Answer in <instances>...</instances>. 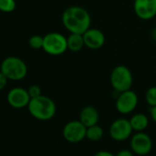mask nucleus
<instances>
[{"mask_svg":"<svg viewBox=\"0 0 156 156\" xmlns=\"http://www.w3.org/2000/svg\"><path fill=\"white\" fill-rule=\"evenodd\" d=\"M104 135V130L102 127L96 124L87 129V138L92 141H98L102 139Z\"/></svg>","mask_w":156,"mask_h":156,"instance_id":"obj_16","label":"nucleus"},{"mask_svg":"<svg viewBox=\"0 0 156 156\" xmlns=\"http://www.w3.org/2000/svg\"><path fill=\"white\" fill-rule=\"evenodd\" d=\"M27 90L29 92V95H30V98H37V97H39V96L41 95V89L37 85L30 86Z\"/></svg>","mask_w":156,"mask_h":156,"instance_id":"obj_20","label":"nucleus"},{"mask_svg":"<svg viewBox=\"0 0 156 156\" xmlns=\"http://www.w3.org/2000/svg\"><path fill=\"white\" fill-rule=\"evenodd\" d=\"M132 131L130 122L126 119H118L109 127V135L116 141L126 140L131 136Z\"/></svg>","mask_w":156,"mask_h":156,"instance_id":"obj_8","label":"nucleus"},{"mask_svg":"<svg viewBox=\"0 0 156 156\" xmlns=\"http://www.w3.org/2000/svg\"><path fill=\"white\" fill-rule=\"evenodd\" d=\"M29 45L34 50L42 49L43 47V37L40 35H33L29 40Z\"/></svg>","mask_w":156,"mask_h":156,"instance_id":"obj_19","label":"nucleus"},{"mask_svg":"<svg viewBox=\"0 0 156 156\" xmlns=\"http://www.w3.org/2000/svg\"><path fill=\"white\" fill-rule=\"evenodd\" d=\"M135 15L142 20H150L156 16V0H134Z\"/></svg>","mask_w":156,"mask_h":156,"instance_id":"obj_10","label":"nucleus"},{"mask_svg":"<svg viewBox=\"0 0 156 156\" xmlns=\"http://www.w3.org/2000/svg\"><path fill=\"white\" fill-rule=\"evenodd\" d=\"M145 100L150 107L156 106V87H151L147 90L145 94Z\"/></svg>","mask_w":156,"mask_h":156,"instance_id":"obj_18","label":"nucleus"},{"mask_svg":"<svg viewBox=\"0 0 156 156\" xmlns=\"http://www.w3.org/2000/svg\"><path fill=\"white\" fill-rule=\"evenodd\" d=\"M67 46H68V50L73 52L81 51L85 46L83 34L70 33V35L67 37Z\"/></svg>","mask_w":156,"mask_h":156,"instance_id":"obj_14","label":"nucleus"},{"mask_svg":"<svg viewBox=\"0 0 156 156\" xmlns=\"http://www.w3.org/2000/svg\"><path fill=\"white\" fill-rule=\"evenodd\" d=\"M98 119H99V114L95 107L87 106L84 108H82L79 115V120L87 128L98 124Z\"/></svg>","mask_w":156,"mask_h":156,"instance_id":"obj_13","label":"nucleus"},{"mask_svg":"<svg viewBox=\"0 0 156 156\" xmlns=\"http://www.w3.org/2000/svg\"><path fill=\"white\" fill-rule=\"evenodd\" d=\"M83 37L85 46L91 50H98L102 48L106 41V37L104 33L98 29L89 28L83 34Z\"/></svg>","mask_w":156,"mask_h":156,"instance_id":"obj_12","label":"nucleus"},{"mask_svg":"<svg viewBox=\"0 0 156 156\" xmlns=\"http://www.w3.org/2000/svg\"><path fill=\"white\" fill-rule=\"evenodd\" d=\"M152 148V140L151 137L143 132L138 131L130 139V149L133 153L143 156L148 154Z\"/></svg>","mask_w":156,"mask_h":156,"instance_id":"obj_9","label":"nucleus"},{"mask_svg":"<svg viewBox=\"0 0 156 156\" xmlns=\"http://www.w3.org/2000/svg\"><path fill=\"white\" fill-rule=\"evenodd\" d=\"M42 49L50 55H62L68 50L67 38L59 32H50L43 36Z\"/></svg>","mask_w":156,"mask_h":156,"instance_id":"obj_5","label":"nucleus"},{"mask_svg":"<svg viewBox=\"0 0 156 156\" xmlns=\"http://www.w3.org/2000/svg\"><path fill=\"white\" fill-rule=\"evenodd\" d=\"M138 96L131 89L119 93L116 99V109L123 115L131 113L138 105Z\"/></svg>","mask_w":156,"mask_h":156,"instance_id":"obj_7","label":"nucleus"},{"mask_svg":"<svg viewBox=\"0 0 156 156\" xmlns=\"http://www.w3.org/2000/svg\"><path fill=\"white\" fill-rule=\"evenodd\" d=\"M62 22L70 33L84 34L90 28L91 16L86 9L73 6L63 11Z\"/></svg>","mask_w":156,"mask_h":156,"instance_id":"obj_1","label":"nucleus"},{"mask_svg":"<svg viewBox=\"0 0 156 156\" xmlns=\"http://www.w3.org/2000/svg\"><path fill=\"white\" fill-rule=\"evenodd\" d=\"M116 156H133V151L131 150H121L116 154Z\"/></svg>","mask_w":156,"mask_h":156,"instance_id":"obj_22","label":"nucleus"},{"mask_svg":"<svg viewBox=\"0 0 156 156\" xmlns=\"http://www.w3.org/2000/svg\"><path fill=\"white\" fill-rule=\"evenodd\" d=\"M87 127L80 120H71L62 129V136L71 143H77L87 138Z\"/></svg>","mask_w":156,"mask_h":156,"instance_id":"obj_6","label":"nucleus"},{"mask_svg":"<svg viewBox=\"0 0 156 156\" xmlns=\"http://www.w3.org/2000/svg\"><path fill=\"white\" fill-rule=\"evenodd\" d=\"M150 114H151L152 120L156 123V106L150 108Z\"/></svg>","mask_w":156,"mask_h":156,"instance_id":"obj_24","label":"nucleus"},{"mask_svg":"<svg viewBox=\"0 0 156 156\" xmlns=\"http://www.w3.org/2000/svg\"><path fill=\"white\" fill-rule=\"evenodd\" d=\"M110 83L113 89L118 93L131 89L133 85L131 71L125 65H118L114 67L110 74Z\"/></svg>","mask_w":156,"mask_h":156,"instance_id":"obj_4","label":"nucleus"},{"mask_svg":"<svg viewBox=\"0 0 156 156\" xmlns=\"http://www.w3.org/2000/svg\"><path fill=\"white\" fill-rule=\"evenodd\" d=\"M0 71L6 75L9 80L20 81L26 77L28 67L22 59L16 56H9L1 62Z\"/></svg>","mask_w":156,"mask_h":156,"instance_id":"obj_3","label":"nucleus"},{"mask_svg":"<svg viewBox=\"0 0 156 156\" xmlns=\"http://www.w3.org/2000/svg\"><path fill=\"white\" fill-rule=\"evenodd\" d=\"M132 129L135 131H143L149 125L148 117L143 113H137L133 115L129 119Z\"/></svg>","mask_w":156,"mask_h":156,"instance_id":"obj_15","label":"nucleus"},{"mask_svg":"<svg viewBox=\"0 0 156 156\" xmlns=\"http://www.w3.org/2000/svg\"><path fill=\"white\" fill-rule=\"evenodd\" d=\"M27 108L30 114L34 119L41 121L50 120L56 114V105L54 101L43 95L31 98Z\"/></svg>","mask_w":156,"mask_h":156,"instance_id":"obj_2","label":"nucleus"},{"mask_svg":"<svg viewBox=\"0 0 156 156\" xmlns=\"http://www.w3.org/2000/svg\"><path fill=\"white\" fill-rule=\"evenodd\" d=\"M15 0H0V11L4 13H10L16 9Z\"/></svg>","mask_w":156,"mask_h":156,"instance_id":"obj_17","label":"nucleus"},{"mask_svg":"<svg viewBox=\"0 0 156 156\" xmlns=\"http://www.w3.org/2000/svg\"><path fill=\"white\" fill-rule=\"evenodd\" d=\"M30 99L28 90L23 87H14L7 96V100L9 106L17 109L28 107Z\"/></svg>","mask_w":156,"mask_h":156,"instance_id":"obj_11","label":"nucleus"},{"mask_svg":"<svg viewBox=\"0 0 156 156\" xmlns=\"http://www.w3.org/2000/svg\"><path fill=\"white\" fill-rule=\"evenodd\" d=\"M9 79L6 77V75L0 71V91H2L8 85Z\"/></svg>","mask_w":156,"mask_h":156,"instance_id":"obj_21","label":"nucleus"},{"mask_svg":"<svg viewBox=\"0 0 156 156\" xmlns=\"http://www.w3.org/2000/svg\"><path fill=\"white\" fill-rule=\"evenodd\" d=\"M94 156H116L115 154L111 153L108 151H99Z\"/></svg>","mask_w":156,"mask_h":156,"instance_id":"obj_23","label":"nucleus"}]
</instances>
